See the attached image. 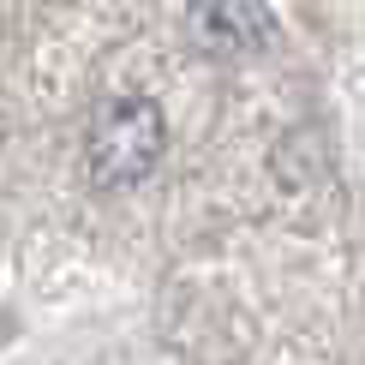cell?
I'll return each mask as SVG.
<instances>
[{
  "mask_svg": "<svg viewBox=\"0 0 365 365\" xmlns=\"http://www.w3.org/2000/svg\"><path fill=\"white\" fill-rule=\"evenodd\" d=\"M168 150V120L150 96H114L90 120V174L102 186H138Z\"/></svg>",
  "mask_w": 365,
  "mask_h": 365,
  "instance_id": "cell-1",
  "label": "cell"
},
{
  "mask_svg": "<svg viewBox=\"0 0 365 365\" xmlns=\"http://www.w3.org/2000/svg\"><path fill=\"white\" fill-rule=\"evenodd\" d=\"M192 36L204 54H252L269 42V30H276V19H269L264 6H240V0H216V6H192L186 12Z\"/></svg>",
  "mask_w": 365,
  "mask_h": 365,
  "instance_id": "cell-2",
  "label": "cell"
}]
</instances>
